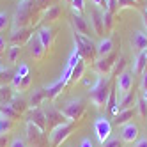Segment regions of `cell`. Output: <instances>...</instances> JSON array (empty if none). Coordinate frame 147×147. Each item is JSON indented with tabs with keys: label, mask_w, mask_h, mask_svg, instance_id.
<instances>
[{
	"label": "cell",
	"mask_w": 147,
	"mask_h": 147,
	"mask_svg": "<svg viewBox=\"0 0 147 147\" xmlns=\"http://www.w3.org/2000/svg\"><path fill=\"white\" fill-rule=\"evenodd\" d=\"M110 92H112L110 76H101L99 82H98V85L94 87V89H90V103L96 108L107 107L108 98H110Z\"/></svg>",
	"instance_id": "6da1fadb"
},
{
	"label": "cell",
	"mask_w": 147,
	"mask_h": 147,
	"mask_svg": "<svg viewBox=\"0 0 147 147\" xmlns=\"http://www.w3.org/2000/svg\"><path fill=\"white\" fill-rule=\"evenodd\" d=\"M73 129H75V122H69V121L55 126L53 129H50V133H48V144H50V147H59L73 133Z\"/></svg>",
	"instance_id": "7a4b0ae2"
},
{
	"label": "cell",
	"mask_w": 147,
	"mask_h": 147,
	"mask_svg": "<svg viewBox=\"0 0 147 147\" xmlns=\"http://www.w3.org/2000/svg\"><path fill=\"white\" fill-rule=\"evenodd\" d=\"M83 112H85V103L82 98H73L69 101L64 103V107L60 108V113L64 115V119H67L69 122H76V119H80Z\"/></svg>",
	"instance_id": "3957f363"
},
{
	"label": "cell",
	"mask_w": 147,
	"mask_h": 147,
	"mask_svg": "<svg viewBox=\"0 0 147 147\" xmlns=\"http://www.w3.org/2000/svg\"><path fill=\"white\" fill-rule=\"evenodd\" d=\"M73 39H75V48L80 51L82 59H92L96 55V43L89 36H83L73 30Z\"/></svg>",
	"instance_id": "277c9868"
},
{
	"label": "cell",
	"mask_w": 147,
	"mask_h": 147,
	"mask_svg": "<svg viewBox=\"0 0 147 147\" xmlns=\"http://www.w3.org/2000/svg\"><path fill=\"white\" fill-rule=\"evenodd\" d=\"M94 133H96V138L101 145L112 136V124L105 115H99V117L94 121Z\"/></svg>",
	"instance_id": "5b68a950"
},
{
	"label": "cell",
	"mask_w": 147,
	"mask_h": 147,
	"mask_svg": "<svg viewBox=\"0 0 147 147\" xmlns=\"http://www.w3.org/2000/svg\"><path fill=\"white\" fill-rule=\"evenodd\" d=\"M133 87V71L131 69H124L121 75L117 76V82H115V90H117V98L124 96V94L131 92Z\"/></svg>",
	"instance_id": "8992f818"
},
{
	"label": "cell",
	"mask_w": 147,
	"mask_h": 147,
	"mask_svg": "<svg viewBox=\"0 0 147 147\" xmlns=\"http://www.w3.org/2000/svg\"><path fill=\"white\" fill-rule=\"evenodd\" d=\"M117 59H119V55L115 53V51H113V53H110V55H107V57L96 59V71L99 73V75H103V76H110L112 71H113V67H115Z\"/></svg>",
	"instance_id": "52a82bcc"
},
{
	"label": "cell",
	"mask_w": 147,
	"mask_h": 147,
	"mask_svg": "<svg viewBox=\"0 0 147 147\" xmlns=\"http://www.w3.org/2000/svg\"><path fill=\"white\" fill-rule=\"evenodd\" d=\"M27 140L30 142V145H34V147H41L45 142V129H41L39 126H36L34 122H30L27 121Z\"/></svg>",
	"instance_id": "ba28073f"
},
{
	"label": "cell",
	"mask_w": 147,
	"mask_h": 147,
	"mask_svg": "<svg viewBox=\"0 0 147 147\" xmlns=\"http://www.w3.org/2000/svg\"><path fill=\"white\" fill-rule=\"evenodd\" d=\"M119 133H121L119 138H121L124 144H135L136 140H138L140 129H138V126H136L133 121H129V122H126V124L121 126V131H119Z\"/></svg>",
	"instance_id": "9c48e42d"
},
{
	"label": "cell",
	"mask_w": 147,
	"mask_h": 147,
	"mask_svg": "<svg viewBox=\"0 0 147 147\" xmlns=\"http://www.w3.org/2000/svg\"><path fill=\"white\" fill-rule=\"evenodd\" d=\"M43 112H45V117H46V128L48 129H53L55 126L66 122L64 121V115H62L60 110L55 108L53 105H46V107L43 108Z\"/></svg>",
	"instance_id": "30bf717a"
},
{
	"label": "cell",
	"mask_w": 147,
	"mask_h": 147,
	"mask_svg": "<svg viewBox=\"0 0 147 147\" xmlns=\"http://www.w3.org/2000/svg\"><path fill=\"white\" fill-rule=\"evenodd\" d=\"M89 25L92 27V30H94V34H103L105 32V22H103V9H99V7H96L94 5V9L90 11V14H89Z\"/></svg>",
	"instance_id": "8fae6325"
},
{
	"label": "cell",
	"mask_w": 147,
	"mask_h": 147,
	"mask_svg": "<svg viewBox=\"0 0 147 147\" xmlns=\"http://www.w3.org/2000/svg\"><path fill=\"white\" fill-rule=\"evenodd\" d=\"M28 51H30V55H32L36 60H41L45 57V53H46V48L43 46V43L39 41V37H37V34L34 32L32 36H30V39H28Z\"/></svg>",
	"instance_id": "7c38bea8"
},
{
	"label": "cell",
	"mask_w": 147,
	"mask_h": 147,
	"mask_svg": "<svg viewBox=\"0 0 147 147\" xmlns=\"http://www.w3.org/2000/svg\"><path fill=\"white\" fill-rule=\"evenodd\" d=\"M71 23H73V30H75V32H80V34H83V36H89V37H90V25H89V20H85L82 14H75V13H73Z\"/></svg>",
	"instance_id": "4fadbf2b"
},
{
	"label": "cell",
	"mask_w": 147,
	"mask_h": 147,
	"mask_svg": "<svg viewBox=\"0 0 147 147\" xmlns=\"http://www.w3.org/2000/svg\"><path fill=\"white\" fill-rule=\"evenodd\" d=\"M113 53V39L112 37H101L98 43H96V57H107Z\"/></svg>",
	"instance_id": "5bb4252c"
},
{
	"label": "cell",
	"mask_w": 147,
	"mask_h": 147,
	"mask_svg": "<svg viewBox=\"0 0 147 147\" xmlns=\"http://www.w3.org/2000/svg\"><path fill=\"white\" fill-rule=\"evenodd\" d=\"M27 121H30V122H34L36 126H39L41 129H46V117H45V112H43V108H30L28 107V115H27Z\"/></svg>",
	"instance_id": "9a60e30c"
},
{
	"label": "cell",
	"mask_w": 147,
	"mask_h": 147,
	"mask_svg": "<svg viewBox=\"0 0 147 147\" xmlns=\"http://www.w3.org/2000/svg\"><path fill=\"white\" fill-rule=\"evenodd\" d=\"M131 48H133V51H136V53H140V51H144L147 48V34L144 32V30H136V32H133V36H131Z\"/></svg>",
	"instance_id": "2e32d148"
},
{
	"label": "cell",
	"mask_w": 147,
	"mask_h": 147,
	"mask_svg": "<svg viewBox=\"0 0 147 147\" xmlns=\"http://www.w3.org/2000/svg\"><path fill=\"white\" fill-rule=\"evenodd\" d=\"M37 37H39V41L43 43V46L48 50V48H51V45H53V28L51 27H48V25H43V27H39L37 28Z\"/></svg>",
	"instance_id": "e0dca14e"
},
{
	"label": "cell",
	"mask_w": 147,
	"mask_h": 147,
	"mask_svg": "<svg viewBox=\"0 0 147 147\" xmlns=\"http://www.w3.org/2000/svg\"><path fill=\"white\" fill-rule=\"evenodd\" d=\"M147 69V59H145V53L140 51V53H136V57L133 59V66H131V71L133 75H144V71Z\"/></svg>",
	"instance_id": "ac0fdd59"
},
{
	"label": "cell",
	"mask_w": 147,
	"mask_h": 147,
	"mask_svg": "<svg viewBox=\"0 0 147 147\" xmlns=\"http://www.w3.org/2000/svg\"><path fill=\"white\" fill-rule=\"evenodd\" d=\"M30 36H32V34H28V28L20 27V30H13V34H11V41H13V45L22 46L23 43H28Z\"/></svg>",
	"instance_id": "d6986e66"
},
{
	"label": "cell",
	"mask_w": 147,
	"mask_h": 147,
	"mask_svg": "<svg viewBox=\"0 0 147 147\" xmlns=\"http://www.w3.org/2000/svg\"><path fill=\"white\" fill-rule=\"evenodd\" d=\"M67 83V80L62 76L60 80H57L55 83H51V85H48V87H45V90H46V98H50V99H53V98H57L59 94H60V90H62V87H64Z\"/></svg>",
	"instance_id": "ffe728a7"
},
{
	"label": "cell",
	"mask_w": 147,
	"mask_h": 147,
	"mask_svg": "<svg viewBox=\"0 0 147 147\" xmlns=\"http://www.w3.org/2000/svg\"><path fill=\"white\" fill-rule=\"evenodd\" d=\"M45 99H46V90L45 89H34L32 96H30V101H28V107L30 108H39Z\"/></svg>",
	"instance_id": "44dd1931"
},
{
	"label": "cell",
	"mask_w": 147,
	"mask_h": 147,
	"mask_svg": "<svg viewBox=\"0 0 147 147\" xmlns=\"http://www.w3.org/2000/svg\"><path fill=\"white\" fill-rule=\"evenodd\" d=\"M16 96L11 85H0V105H9Z\"/></svg>",
	"instance_id": "7402d4cb"
},
{
	"label": "cell",
	"mask_w": 147,
	"mask_h": 147,
	"mask_svg": "<svg viewBox=\"0 0 147 147\" xmlns=\"http://www.w3.org/2000/svg\"><path fill=\"white\" fill-rule=\"evenodd\" d=\"M136 103V96L135 92H128L124 96L117 98V105H119V110H126V108H131V105Z\"/></svg>",
	"instance_id": "603a6c76"
},
{
	"label": "cell",
	"mask_w": 147,
	"mask_h": 147,
	"mask_svg": "<svg viewBox=\"0 0 147 147\" xmlns=\"http://www.w3.org/2000/svg\"><path fill=\"white\" fill-rule=\"evenodd\" d=\"M135 115V110L133 108H126V110H119V113L115 115V124L117 126H122L126 122H129V119H133Z\"/></svg>",
	"instance_id": "cb8c5ba5"
},
{
	"label": "cell",
	"mask_w": 147,
	"mask_h": 147,
	"mask_svg": "<svg viewBox=\"0 0 147 147\" xmlns=\"http://www.w3.org/2000/svg\"><path fill=\"white\" fill-rule=\"evenodd\" d=\"M9 107H11L16 113H23V112H27V110H28L27 101H25L23 98H20V96H14V98H13V101L9 103Z\"/></svg>",
	"instance_id": "d4e9b609"
},
{
	"label": "cell",
	"mask_w": 147,
	"mask_h": 147,
	"mask_svg": "<svg viewBox=\"0 0 147 147\" xmlns=\"http://www.w3.org/2000/svg\"><path fill=\"white\" fill-rule=\"evenodd\" d=\"M13 128V119H9L7 115L0 112V136H7V133Z\"/></svg>",
	"instance_id": "484cf974"
},
{
	"label": "cell",
	"mask_w": 147,
	"mask_h": 147,
	"mask_svg": "<svg viewBox=\"0 0 147 147\" xmlns=\"http://www.w3.org/2000/svg\"><path fill=\"white\" fill-rule=\"evenodd\" d=\"M83 75H85V62H83V59L78 60V64L73 67V73H71V80H82Z\"/></svg>",
	"instance_id": "4316f807"
},
{
	"label": "cell",
	"mask_w": 147,
	"mask_h": 147,
	"mask_svg": "<svg viewBox=\"0 0 147 147\" xmlns=\"http://www.w3.org/2000/svg\"><path fill=\"white\" fill-rule=\"evenodd\" d=\"M60 13H62L60 5H50L46 11H45V20H50V22H53V20H59Z\"/></svg>",
	"instance_id": "83f0119b"
},
{
	"label": "cell",
	"mask_w": 147,
	"mask_h": 147,
	"mask_svg": "<svg viewBox=\"0 0 147 147\" xmlns=\"http://www.w3.org/2000/svg\"><path fill=\"white\" fill-rule=\"evenodd\" d=\"M18 55H20V46L18 45H13L7 48V62L9 64H14L18 60Z\"/></svg>",
	"instance_id": "f1b7e54d"
},
{
	"label": "cell",
	"mask_w": 147,
	"mask_h": 147,
	"mask_svg": "<svg viewBox=\"0 0 147 147\" xmlns=\"http://www.w3.org/2000/svg\"><path fill=\"white\" fill-rule=\"evenodd\" d=\"M136 112L142 119H147V101L142 98V99H136Z\"/></svg>",
	"instance_id": "f546056e"
},
{
	"label": "cell",
	"mask_w": 147,
	"mask_h": 147,
	"mask_svg": "<svg viewBox=\"0 0 147 147\" xmlns=\"http://www.w3.org/2000/svg\"><path fill=\"white\" fill-rule=\"evenodd\" d=\"M69 5H71V9H73L75 14H82L83 9H85V0H73Z\"/></svg>",
	"instance_id": "4dcf8cb0"
},
{
	"label": "cell",
	"mask_w": 147,
	"mask_h": 147,
	"mask_svg": "<svg viewBox=\"0 0 147 147\" xmlns=\"http://www.w3.org/2000/svg\"><path fill=\"white\" fill-rule=\"evenodd\" d=\"M124 66H126V60H124V57H119L117 59V62H115V67H113V71H112V75H121V73L124 71Z\"/></svg>",
	"instance_id": "1f68e13d"
},
{
	"label": "cell",
	"mask_w": 147,
	"mask_h": 147,
	"mask_svg": "<svg viewBox=\"0 0 147 147\" xmlns=\"http://www.w3.org/2000/svg\"><path fill=\"white\" fill-rule=\"evenodd\" d=\"M124 145V142L121 140V138H115V136H110V138L105 142L101 147H122Z\"/></svg>",
	"instance_id": "d6a6232c"
},
{
	"label": "cell",
	"mask_w": 147,
	"mask_h": 147,
	"mask_svg": "<svg viewBox=\"0 0 147 147\" xmlns=\"http://www.w3.org/2000/svg\"><path fill=\"white\" fill-rule=\"evenodd\" d=\"M9 147H28L27 140L22 138V136H14V138L9 142Z\"/></svg>",
	"instance_id": "836d02e7"
},
{
	"label": "cell",
	"mask_w": 147,
	"mask_h": 147,
	"mask_svg": "<svg viewBox=\"0 0 147 147\" xmlns=\"http://www.w3.org/2000/svg\"><path fill=\"white\" fill-rule=\"evenodd\" d=\"M117 2H115V0H107V2H105V11L107 13H112V14H115V11H117Z\"/></svg>",
	"instance_id": "e575fe53"
},
{
	"label": "cell",
	"mask_w": 147,
	"mask_h": 147,
	"mask_svg": "<svg viewBox=\"0 0 147 147\" xmlns=\"http://www.w3.org/2000/svg\"><path fill=\"white\" fill-rule=\"evenodd\" d=\"M112 13H107V11H103V22H105V30H110L113 22H112Z\"/></svg>",
	"instance_id": "d590c367"
},
{
	"label": "cell",
	"mask_w": 147,
	"mask_h": 147,
	"mask_svg": "<svg viewBox=\"0 0 147 147\" xmlns=\"http://www.w3.org/2000/svg\"><path fill=\"white\" fill-rule=\"evenodd\" d=\"M7 25H9V14L5 11H0V32L5 30Z\"/></svg>",
	"instance_id": "8d00e7d4"
},
{
	"label": "cell",
	"mask_w": 147,
	"mask_h": 147,
	"mask_svg": "<svg viewBox=\"0 0 147 147\" xmlns=\"http://www.w3.org/2000/svg\"><path fill=\"white\" fill-rule=\"evenodd\" d=\"M14 75H18L20 78H25V76H28V75H30V69H28V66H27V64H20V67H18V71L14 73Z\"/></svg>",
	"instance_id": "74e56055"
},
{
	"label": "cell",
	"mask_w": 147,
	"mask_h": 147,
	"mask_svg": "<svg viewBox=\"0 0 147 147\" xmlns=\"http://www.w3.org/2000/svg\"><path fill=\"white\" fill-rule=\"evenodd\" d=\"M115 2H117V7H119V9H124V7H135V5H136L133 0H115Z\"/></svg>",
	"instance_id": "f35d334b"
},
{
	"label": "cell",
	"mask_w": 147,
	"mask_h": 147,
	"mask_svg": "<svg viewBox=\"0 0 147 147\" xmlns=\"http://www.w3.org/2000/svg\"><path fill=\"white\" fill-rule=\"evenodd\" d=\"M30 80H32V76H30V75H28V76H25V78L22 80V83H20V89H18V90H27V89H28V85H30Z\"/></svg>",
	"instance_id": "ab89813d"
},
{
	"label": "cell",
	"mask_w": 147,
	"mask_h": 147,
	"mask_svg": "<svg viewBox=\"0 0 147 147\" xmlns=\"http://www.w3.org/2000/svg\"><path fill=\"white\" fill-rule=\"evenodd\" d=\"M140 90L145 92L147 90V69L144 71V75H142V82H140Z\"/></svg>",
	"instance_id": "60d3db41"
},
{
	"label": "cell",
	"mask_w": 147,
	"mask_h": 147,
	"mask_svg": "<svg viewBox=\"0 0 147 147\" xmlns=\"http://www.w3.org/2000/svg\"><path fill=\"white\" fill-rule=\"evenodd\" d=\"M133 147H147V138H138L133 144Z\"/></svg>",
	"instance_id": "b9f144b4"
},
{
	"label": "cell",
	"mask_w": 147,
	"mask_h": 147,
	"mask_svg": "<svg viewBox=\"0 0 147 147\" xmlns=\"http://www.w3.org/2000/svg\"><path fill=\"white\" fill-rule=\"evenodd\" d=\"M90 2H92V5H96V7L105 11V2H107V0H90Z\"/></svg>",
	"instance_id": "7bdbcfd3"
},
{
	"label": "cell",
	"mask_w": 147,
	"mask_h": 147,
	"mask_svg": "<svg viewBox=\"0 0 147 147\" xmlns=\"http://www.w3.org/2000/svg\"><path fill=\"white\" fill-rule=\"evenodd\" d=\"M80 147H94V144H92L90 138H83V140L80 142Z\"/></svg>",
	"instance_id": "ee69618b"
},
{
	"label": "cell",
	"mask_w": 147,
	"mask_h": 147,
	"mask_svg": "<svg viewBox=\"0 0 147 147\" xmlns=\"http://www.w3.org/2000/svg\"><path fill=\"white\" fill-rule=\"evenodd\" d=\"M142 20H144V28H145V34H147V7L144 9V13H142Z\"/></svg>",
	"instance_id": "f6af8a7d"
},
{
	"label": "cell",
	"mask_w": 147,
	"mask_h": 147,
	"mask_svg": "<svg viewBox=\"0 0 147 147\" xmlns=\"http://www.w3.org/2000/svg\"><path fill=\"white\" fill-rule=\"evenodd\" d=\"M4 50H7V46H5V39L0 36V55H2V51Z\"/></svg>",
	"instance_id": "bcb514c9"
},
{
	"label": "cell",
	"mask_w": 147,
	"mask_h": 147,
	"mask_svg": "<svg viewBox=\"0 0 147 147\" xmlns=\"http://www.w3.org/2000/svg\"><path fill=\"white\" fill-rule=\"evenodd\" d=\"M133 2H135V4H142V2H144V0H133Z\"/></svg>",
	"instance_id": "7dc6e473"
},
{
	"label": "cell",
	"mask_w": 147,
	"mask_h": 147,
	"mask_svg": "<svg viewBox=\"0 0 147 147\" xmlns=\"http://www.w3.org/2000/svg\"><path fill=\"white\" fill-rule=\"evenodd\" d=\"M144 99H145V101H147V90H145V92H144Z\"/></svg>",
	"instance_id": "c3c4849f"
},
{
	"label": "cell",
	"mask_w": 147,
	"mask_h": 147,
	"mask_svg": "<svg viewBox=\"0 0 147 147\" xmlns=\"http://www.w3.org/2000/svg\"><path fill=\"white\" fill-rule=\"evenodd\" d=\"M64 2H66V4H71V2H73V0H64Z\"/></svg>",
	"instance_id": "681fc988"
},
{
	"label": "cell",
	"mask_w": 147,
	"mask_h": 147,
	"mask_svg": "<svg viewBox=\"0 0 147 147\" xmlns=\"http://www.w3.org/2000/svg\"><path fill=\"white\" fill-rule=\"evenodd\" d=\"M144 53H145V59H147V48H145V50H144Z\"/></svg>",
	"instance_id": "f907efd6"
}]
</instances>
